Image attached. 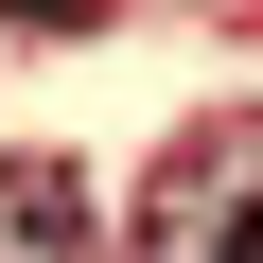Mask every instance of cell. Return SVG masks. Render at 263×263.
Here are the masks:
<instances>
[{"mask_svg":"<svg viewBox=\"0 0 263 263\" xmlns=\"http://www.w3.org/2000/svg\"><path fill=\"white\" fill-rule=\"evenodd\" d=\"M228 246H246V193H176L141 228V263H228Z\"/></svg>","mask_w":263,"mask_h":263,"instance_id":"cell-2","label":"cell"},{"mask_svg":"<svg viewBox=\"0 0 263 263\" xmlns=\"http://www.w3.org/2000/svg\"><path fill=\"white\" fill-rule=\"evenodd\" d=\"M228 263H263V211H246V246H228Z\"/></svg>","mask_w":263,"mask_h":263,"instance_id":"cell-3","label":"cell"},{"mask_svg":"<svg viewBox=\"0 0 263 263\" xmlns=\"http://www.w3.org/2000/svg\"><path fill=\"white\" fill-rule=\"evenodd\" d=\"M0 263H105V228H88V176H70V158H0Z\"/></svg>","mask_w":263,"mask_h":263,"instance_id":"cell-1","label":"cell"}]
</instances>
